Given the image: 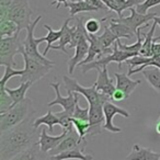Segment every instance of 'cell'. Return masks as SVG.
I'll use <instances>...</instances> for the list:
<instances>
[{"mask_svg":"<svg viewBox=\"0 0 160 160\" xmlns=\"http://www.w3.org/2000/svg\"><path fill=\"white\" fill-rule=\"evenodd\" d=\"M40 134L34 126L33 118L25 121L13 128L1 133L0 136V160H10L38 142Z\"/></svg>","mask_w":160,"mask_h":160,"instance_id":"cell-1","label":"cell"},{"mask_svg":"<svg viewBox=\"0 0 160 160\" xmlns=\"http://www.w3.org/2000/svg\"><path fill=\"white\" fill-rule=\"evenodd\" d=\"M33 113L34 111L32 107V100L25 98L9 111L0 114V132L3 133V132L18 126Z\"/></svg>","mask_w":160,"mask_h":160,"instance_id":"cell-2","label":"cell"},{"mask_svg":"<svg viewBox=\"0 0 160 160\" xmlns=\"http://www.w3.org/2000/svg\"><path fill=\"white\" fill-rule=\"evenodd\" d=\"M62 80H64V87L67 92L70 91L82 94L87 100V102L89 103V105H103L105 102L111 100L109 97L99 92L94 83L91 87H82L77 82V80L72 79L68 76H64Z\"/></svg>","mask_w":160,"mask_h":160,"instance_id":"cell-3","label":"cell"},{"mask_svg":"<svg viewBox=\"0 0 160 160\" xmlns=\"http://www.w3.org/2000/svg\"><path fill=\"white\" fill-rule=\"evenodd\" d=\"M42 19V16H38V18L34 21H32V23L27 28V38H25L24 42H23V51L27 54L29 57L33 58V59L38 60V62H42L45 65H49V66H54L55 62H52V60L47 59L43 54H41L38 52V45L42 42H45V36L44 38H35L34 36V31H35L36 25L38 24V22Z\"/></svg>","mask_w":160,"mask_h":160,"instance_id":"cell-4","label":"cell"},{"mask_svg":"<svg viewBox=\"0 0 160 160\" xmlns=\"http://www.w3.org/2000/svg\"><path fill=\"white\" fill-rule=\"evenodd\" d=\"M23 51V42L20 41V33L13 36L1 38L0 40V65L1 66H16L14 56Z\"/></svg>","mask_w":160,"mask_h":160,"instance_id":"cell-5","label":"cell"},{"mask_svg":"<svg viewBox=\"0 0 160 160\" xmlns=\"http://www.w3.org/2000/svg\"><path fill=\"white\" fill-rule=\"evenodd\" d=\"M33 10L30 7L29 0H13L12 5L8 10L7 19L14 21L18 24L19 32L27 30V28L32 23L31 17L33 16Z\"/></svg>","mask_w":160,"mask_h":160,"instance_id":"cell-6","label":"cell"},{"mask_svg":"<svg viewBox=\"0 0 160 160\" xmlns=\"http://www.w3.org/2000/svg\"><path fill=\"white\" fill-rule=\"evenodd\" d=\"M134 57L133 54L128 53V52H125L120 49L118 45V42H115V44L113 45V53L109 54V55H105L103 57L99 58V59H96L94 62H89V64H86L81 66V70H82V73H87L89 70H92V69H96V70H99V69H102L104 67H108V65L110 62H118V68H121V65H122L123 62H126L127 59Z\"/></svg>","mask_w":160,"mask_h":160,"instance_id":"cell-7","label":"cell"},{"mask_svg":"<svg viewBox=\"0 0 160 160\" xmlns=\"http://www.w3.org/2000/svg\"><path fill=\"white\" fill-rule=\"evenodd\" d=\"M21 55L23 56V60H24V68H23L24 73L20 77V82H28V81L32 83L36 82L40 79H42L44 76H46L54 67L42 64V62L29 57L24 52H22Z\"/></svg>","mask_w":160,"mask_h":160,"instance_id":"cell-8","label":"cell"},{"mask_svg":"<svg viewBox=\"0 0 160 160\" xmlns=\"http://www.w3.org/2000/svg\"><path fill=\"white\" fill-rule=\"evenodd\" d=\"M131 16L129 17H118V18H112V20L115 22H120L125 24L126 27H128L135 34H137V30L140 27L147 24L150 20H153L156 17H159V14L153 12V13H147V14H140L136 11V9L134 7H132L131 9Z\"/></svg>","mask_w":160,"mask_h":160,"instance_id":"cell-9","label":"cell"},{"mask_svg":"<svg viewBox=\"0 0 160 160\" xmlns=\"http://www.w3.org/2000/svg\"><path fill=\"white\" fill-rule=\"evenodd\" d=\"M52 88L55 90L56 93V98L53 101L47 103L48 107H53V105H62V109L65 112H67L68 114H70L71 116L73 115V112H75V108H76V103L78 101V94L77 92H70L68 91V96L67 97H62L60 94L59 88H60V83L59 82H51L49 83Z\"/></svg>","mask_w":160,"mask_h":160,"instance_id":"cell-10","label":"cell"},{"mask_svg":"<svg viewBox=\"0 0 160 160\" xmlns=\"http://www.w3.org/2000/svg\"><path fill=\"white\" fill-rule=\"evenodd\" d=\"M103 112H104V118H105L103 129L108 132H111V133H114V134L122 133V129L114 125L113 118H114V116L118 115V114H120V115L127 118H129L128 112H127L126 110L115 105L114 103L110 102V101H108V102H105L104 104H103Z\"/></svg>","mask_w":160,"mask_h":160,"instance_id":"cell-11","label":"cell"},{"mask_svg":"<svg viewBox=\"0 0 160 160\" xmlns=\"http://www.w3.org/2000/svg\"><path fill=\"white\" fill-rule=\"evenodd\" d=\"M128 66V76H132L136 72H140L148 67H157L160 69V56L153 55L151 57L146 56H134L125 62Z\"/></svg>","mask_w":160,"mask_h":160,"instance_id":"cell-12","label":"cell"},{"mask_svg":"<svg viewBox=\"0 0 160 160\" xmlns=\"http://www.w3.org/2000/svg\"><path fill=\"white\" fill-rule=\"evenodd\" d=\"M104 121L105 118L104 112H103V105H89L90 128L88 131L87 136H94L102 133Z\"/></svg>","mask_w":160,"mask_h":160,"instance_id":"cell-13","label":"cell"},{"mask_svg":"<svg viewBox=\"0 0 160 160\" xmlns=\"http://www.w3.org/2000/svg\"><path fill=\"white\" fill-rule=\"evenodd\" d=\"M97 71H98V79L94 82L97 90L102 94H104V96L109 97L112 100V96H113L114 91L116 90V86H114V80L109 77L108 67L99 69Z\"/></svg>","mask_w":160,"mask_h":160,"instance_id":"cell-14","label":"cell"},{"mask_svg":"<svg viewBox=\"0 0 160 160\" xmlns=\"http://www.w3.org/2000/svg\"><path fill=\"white\" fill-rule=\"evenodd\" d=\"M68 131L69 129H64L62 133L59 135H48L46 128H43L40 133V139H38V145H40L43 152L48 153L51 150L55 149L60 144V142L67 136Z\"/></svg>","mask_w":160,"mask_h":160,"instance_id":"cell-15","label":"cell"},{"mask_svg":"<svg viewBox=\"0 0 160 160\" xmlns=\"http://www.w3.org/2000/svg\"><path fill=\"white\" fill-rule=\"evenodd\" d=\"M81 142H82L80 140L79 134L77 133L75 127H72V128H70L68 131L67 136L60 142V144L58 145L55 149L49 151L48 155L54 156V155H58V153H60V152H64V151L76 149V148H78V147H80V144H81Z\"/></svg>","mask_w":160,"mask_h":160,"instance_id":"cell-16","label":"cell"},{"mask_svg":"<svg viewBox=\"0 0 160 160\" xmlns=\"http://www.w3.org/2000/svg\"><path fill=\"white\" fill-rule=\"evenodd\" d=\"M114 77L116 79V89L121 90L125 93L126 98L128 99L129 96L133 93L137 86L140 85V80H133L129 78L128 75L121 72H114Z\"/></svg>","mask_w":160,"mask_h":160,"instance_id":"cell-17","label":"cell"},{"mask_svg":"<svg viewBox=\"0 0 160 160\" xmlns=\"http://www.w3.org/2000/svg\"><path fill=\"white\" fill-rule=\"evenodd\" d=\"M90 44L88 42V40H85L82 42H80L77 46L75 47V55L68 60V72L72 73L75 70L76 66H79L83 60L86 59L88 55V52H89Z\"/></svg>","mask_w":160,"mask_h":160,"instance_id":"cell-18","label":"cell"},{"mask_svg":"<svg viewBox=\"0 0 160 160\" xmlns=\"http://www.w3.org/2000/svg\"><path fill=\"white\" fill-rule=\"evenodd\" d=\"M69 22H70V18L66 19L62 24V36H60L59 41H58V45H53L51 49H55V51H62L66 55H68V51L66 49V46L71 43V38H72V34L76 30V25L73 27H69Z\"/></svg>","mask_w":160,"mask_h":160,"instance_id":"cell-19","label":"cell"},{"mask_svg":"<svg viewBox=\"0 0 160 160\" xmlns=\"http://www.w3.org/2000/svg\"><path fill=\"white\" fill-rule=\"evenodd\" d=\"M86 145H83L81 148L78 147L76 149L67 150L64 152H60L58 155L49 156L48 160H92L93 157L91 155L85 153Z\"/></svg>","mask_w":160,"mask_h":160,"instance_id":"cell-20","label":"cell"},{"mask_svg":"<svg viewBox=\"0 0 160 160\" xmlns=\"http://www.w3.org/2000/svg\"><path fill=\"white\" fill-rule=\"evenodd\" d=\"M126 160H160V153L139 145H134L132 151L126 157Z\"/></svg>","mask_w":160,"mask_h":160,"instance_id":"cell-21","label":"cell"},{"mask_svg":"<svg viewBox=\"0 0 160 160\" xmlns=\"http://www.w3.org/2000/svg\"><path fill=\"white\" fill-rule=\"evenodd\" d=\"M157 22L153 21L152 25H151L150 30H149L147 33H142L145 38V41L142 43V49L139 52V55L142 56H146V57H151L152 56V44L153 42H157V41L160 40V38H153V34H155L156 31V27H157Z\"/></svg>","mask_w":160,"mask_h":160,"instance_id":"cell-22","label":"cell"},{"mask_svg":"<svg viewBox=\"0 0 160 160\" xmlns=\"http://www.w3.org/2000/svg\"><path fill=\"white\" fill-rule=\"evenodd\" d=\"M69 8V16L75 17L76 14L81 13V12H90V11H98L100 10L96 6L91 5L88 0H79V1H69L66 6Z\"/></svg>","mask_w":160,"mask_h":160,"instance_id":"cell-23","label":"cell"},{"mask_svg":"<svg viewBox=\"0 0 160 160\" xmlns=\"http://www.w3.org/2000/svg\"><path fill=\"white\" fill-rule=\"evenodd\" d=\"M10 160H47V157L46 153L42 151V149H41L40 145L38 142L34 146H32L31 148L19 153V155H17L16 157H13Z\"/></svg>","mask_w":160,"mask_h":160,"instance_id":"cell-24","label":"cell"},{"mask_svg":"<svg viewBox=\"0 0 160 160\" xmlns=\"http://www.w3.org/2000/svg\"><path fill=\"white\" fill-rule=\"evenodd\" d=\"M104 20H109V28L111 29V31L115 34V36L118 38H127V40H131L132 38L136 36V34L129 29L128 27H126L125 24L120 22H115V21L112 20L111 17H108V18H103Z\"/></svg>","mask_w":160,"mask_h":160,"instance_id":"cell-25","label":"cell"},{"mask_svg":"<svg viewBox=\"0 0 160 160\" xmlns=\"http://www.w3.org/2000/svg\"><path fill=\"white\" fill-rule=\"evenodd\" d=\"M32 85H33V83L28 81V82H21L20 86H19L18 88H16V89H10V88H8V87L5 88L6 91L8 92V94L11 97L12 101H13L12 108L16 107V105L18 104V103H20L22 100H24L25 94H27L28 90L30 89V87H31Z\"/></svg>","mask_w":160,"mask_h":160,"instance_id":"cell-26","label":"cell"},{"mask_svg":"<svg viewBox=\"0 0 160 160\" xmlns=\"http://www.w3.org/2000/svg\"><path fill=\"white\" fill-rule=\"evenodd\" d=\"M76 30L72 34V38H71V43L68 45L69 48H75L80 42L87 40L88 38V32L86 31L85 23H83V18H77L76 19Z\"/></svg>","mask_w":160,"mask_h":160,"instance_id":"cell-27","label":"cell"},{"mask_svg":"<svg viewBox=\"0 0 160 160\" xmlns=\"http://www.w3.org/2000/svg\"><path fill=\"white\" fill-rule=\"evenodd\" d=\"M142 0H109L108 8L109 10L116 12L118 17H122V12L126 9H131L132 7H136Z\"/></svg>","mask_w":160,"mask_h":160,"instance_id":"cell-28","label":"cell"},{"mask_svg":"<svg viewBox=\"0 0 160 160\" xmlns=\"http://www.w3.org/2000/svg\"><path fill=\"white\" fill-rule=\"evenodd\" d=\"M41 125H46L48 131L51 133H53L54 126L55 125H60V121L55 113H53L51 110H48V112L45 115L34 120V126H35V128H38Z\"/></svg>","mask_w":160,"mask_h":160,"instance_id":"cell-29","label":"cell"},{"mask_svg":"<svg viewBox=\"0 0 160 160\" xmlns=\"http://www.w3.org/2000/svg\"><path fill=\"white\" fill-rule=\"evenodd\" d=\"M147 82L160 94V69L157 67H149L142 71Z\"/></svg>","mask_w":160,"mask_h":160,"instance_id":"cell-30","label":"cell"},{"mask_svg":"<svg viewBox=\"0 0 160 160\" xmlns=\"http://www.w3.org/2000/svg\"><path fill=\"white\" fill-rule=\"evenodd\" d=\"M19 32V28L14 21L10 19H3L0 20V36L1 38H8V36H13L16 33ZM20 33V32H19Z\"/></svg>","mask_w":160,"mask_h":160,"instance_id":"cell-31","label":"cell"},{"mask_svg":"<svg viewBox=\"0 0 160 160\" xmlns=\"http://www.w3.org/2000/svg\"><path fill=\"white\" fill-rule=\"evenodd\" d=\"M43 28H45V29L48 31L47 36H45V42H47V46H46V48L44 49V52H43V55L46 56L47 53L49 52V49L52 48L54 43L59 41L60 36H62V29H59L58 31H55V30H53L47 24H43Z\"/></svg>","mask_w":160,"mask_h":160,"instance_id":"cell-32","label":"cell"},{"mask_svg":"<svg viewBox=\"0 0 160 160\" xmlns=\"http://www.w3.org/2000/svg\"><path fill=\"white\" fill-rule=\"evenodd\" d=\"M103 33L101 35H99V40H100L101 44L104 48H111V46L113 44H115V42L120 38H118L115 36V34L111 31V29L109 28V24H103Z\"/></svg>","mask_w":160,"mask_h":160,"instance_id":"cell-33","label":"cell"},{"mask_svg":"<svg viewBox=\"0 0 160 160\" xmlns=\"http://www.w3.org/2000/svg\"><path fill=\"white\" fill-rule=\"evenodd\" d=\"M71 123H72L73 127L79 134L80 140L82 142H86V136L88 134V131L90 128V122L89 121H83V120H78V118H71Z\"/></svg>","mask_w":160,"mask_h":160,"instance_id":"cell-34","label":"cell"},{"mask_svg":"<svg viewBox=\"0 0 160 160\" xmlns=\"http://www.w3.org/2000/svg\"><path fill=\"white\" fill-rule=\"evenodd\" d=\"M5 88L6 87L0 88V114L9 111L12 108V104H13L11 97L8 94Z\"/></svg>","mask_w":160,"mask_h":160,"instance_id":"cell-35","label":"cell"},{"mask_svg":"<svg viewBox=\"0 0 160 160\" xmlns=\"http://www.w3.org/2000/svg\"><path fill=\"white\" fill-rule=\"evenodd\" d=\"M24 73V69H21V70H17V69H13L11 66H7L5 67V73H3L2 78L0 80V88L6 87V83L9 81L11 78L13 77H21Z\"/></svg>","mask_w":160,"mask_h":160,"instance_id":"cell-36","label":"cell"},{"mask_svg":"<svg viewBox=\"0 0 160 160\" xmlns=\"http://www.w3.org/2000/svg\"><path fill=\"white\" fill-rule=\"evenodd\" d=\"M159 5H160V0H145V1H142V2L138 3V5L136 6L135 9L138 13L147 14V12H148V10L150 9V8H153V7H156V6H159Z\"/></svg>","mask_w":160,"mask_h":160,"instance_id":"cell-37","label":"cell"},{"mask_svg":"<svg viewBox=\"0 0 160 160\" xmlns=\"http://www.w3.org/2000/svg\"><path fill=\"white\" fill-rule=\"evenodd\" d=\"M85 28H86V31L89 34H98L101 29V21L97 20L94 18H91L86 21Z\"/></svg>","mask_w":160,"mask_h":160,"instance_id":"cell-38","label":"cell"},{"mask_svg":"<svg viewBox=\"0 0 160 160\" xmlns=\"http://www.w3.org/2000/svg\"><path fill=\"white\" fill-rule=\"evenodd\" d=\"M72 118H78V120H83V121H89V107L87 108H81L79 105V102L77 101L75 108V112H73Z\"/></svg>","mask_w":160,"mask_h":160,"instance_id":"cell-39","label":"cell"},{"mask_svg":"<svg viewBox=\"0 0 160 160\" xmlns=\"http://www.w3.org/2000/svg\"><path fill=\"white\" fill-rule=\"evenodd\" d=\"M13 0H0V20L7 19L8 10L12 5Z\"/></svg>","mask_w":160,"mask_h":160,"instance_id":"cell-40","label":"cell"},{"mask_svg":"<svg viewBox=\"0 0 160 160\" xmlns=\"http://www.w3.org/2000/svg\"><path fill=\"white\" fill-rule=\"evenodd\" d=\"M126 99L127 98L124 92L118 89H116L115 91H114L113 96H112V100H114V101H123V100H126Z\"/></svg>","mask_w":160,"mask_h":160,"instance_id":"cell-41","label":"cell"},{"mask_svg":"<svg viewBox=\"0 0 160 160\" xmlns=\"http://www.w3.org/2000/svg\"><path fill=\"white\" fill-rule=\"evenodd\" d=\"M69 1H75V0H69ZM88 1H89L91 5L96 6L97 8H99V9H101V10H109V8H108L101 0H88Z\"/></svg>","mask_w":160,"mask_h":160,"instance_id":"cell-42","label":"cell"},{"mask_svg":"<svg viewBox=\"0 0 160 160\" xmlns=\"http://www.w3.org/2000/svg\"><path fill=\"white\" fill-rule=\"evenodd\" d=\"M153 55L160 56V43L153 42V44H152V56Z\"/></svg>","mask_w":160,"mask_h":160,"instance_id":"cell-43","label":"cell"},{"mask_svg":"<svg viewBox=\"0 0 160 160\" xmlns=\"http://www.w3.org/2000/svg\"><path fill=\"white\" fill-rule=\"evenodd\" d=\"M67 1H68V0H53V2H52V6L56 5V7H55L56 9H58V8H59L62 5H64L65 7H66L67 3H68Z\"/></svg>","mask_w":160,"mask_h":160,"instance_id":"cell-44","label":"cell"},{"mask_svg":"<svg viewBox=\"0 0 160 160\" xmlns=\"http://www.w3.org/2000/svg\"><path fill=\"white\" fill-rule=\"evenodd\" d=\"M156 133H157L158 137L160 138V116L158 118L157 123H156Z\"/></svg>","mask_w":160,"mask_h":160,"instance_id":"cell-45","label":"cell"},{"mask_svg":"<svg viewBox=\"0 0 160 160\" xmlns=\"http://www.w3.org/2000/svg\"><path fill=\"white\" fill-rule=\"evenodd\" d=\"M153 21H156V22H157V24L159 25V28H160V16L159 17H156V18L153 19Z\"/></svg>","mask_w":160,"mask_h":160,"instance_id":"cell-46","label":"cell"}]
</instances>
